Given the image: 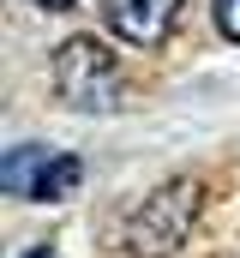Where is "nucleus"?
<instances>
[{"instance_id":"2","label":"nucleus","mask_w":240,"mask_h":258,"mask_svg":"<svg viewBox=\"0 0 240 258\" xmlns=\"http://www.w3.org/2000/svg\"><path fill=\"white\" fill-rule=\"evenodd\" d=\"M54 90H60L66 108L102 114L120 96V60L96 36H72V42H60V54H54Z\"/></svg>"},{"instance_id":"1","label":"nucleus","mask_w":240,"mask_h":258,"mask_svg":"<svg viewBox=\"0 0 240 258\" xmlns=\"http://www.w3.org/2000/svg\"><path fill=\"white\" fill-rule=\"evenodd\" d=\"M198 210H204V186H198L192 174L162 180L156 192L132 210V222H126V252L132 258H174L180 246H186V234H192V222H198Z\"/></svg>"},{"instance_id":"5","label":"nucleus","mask_w":240,"mask_h":258,"mask_svg":"<svg viewBox=\"0 0 240 258\" xmlns=\"http://www.w3.org/2000/svg\"><path fill=\"white\" fill-rule=\"evenodd\" d=\"M210 12H216V30H222L228 42H240V0H216Z\"/></svg>"},{"instance_id":"4","label":"nucleus","mask_w":240,"mask_h":258,"mask_svg":"<svg viewBox=\"0 0 240 258\" xmlns=\"http://www.w3.org/2000/svg\"><path fill=\"white\" fill-rule=\"evenodd\" d=\"M174 18H180V0H108V30L132 48L162 42Z\"/></svg>"},{"instance_id":"6","label":"nucleus","mask_w":240,"mask_h":258,"mask_svg":"<svg viewBox=\"0 0 240 258\" xmlns=\"http://www.w3.org/2000/svg\"><path fill=\"white\" fill-rule=\"evenodd\" d=\"M36 6H48V12H66V6H78V0H36Z\"/></svg>"},{"instance_id":"7","label":"nucleus","mask_w":240,"mask_h":258,"mask_svg":"<svg viewBox=\"0 0 240 258\" xmlns=\"http://www.w3.org/2000/svg\"><path fill=\"white\" fill-rule=\"evenodd\" d=\"M24 258H54V252H48V246H36V252H24Z\"/></svg>"},{"instance_id":"3","label":"nucleus","mask_w":240,"mask_h":258,"mask_svg":"<svg viewBox=\"0 0 240 258\" xmlns=\"http://www.w3.org/2000/svg\"><path fill=\"white\" fill-rule=\"evenodd\" d=\"M78 180H84V162L72 150H48V144H18L0 162L6 198H24V204H60L78 192Z\"/></svg>"}]
</instances>
